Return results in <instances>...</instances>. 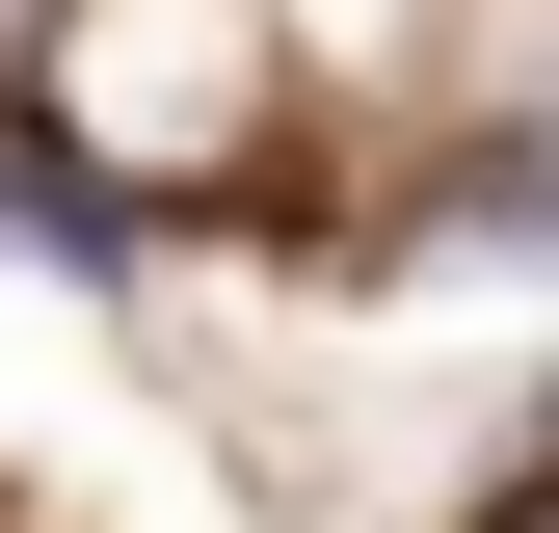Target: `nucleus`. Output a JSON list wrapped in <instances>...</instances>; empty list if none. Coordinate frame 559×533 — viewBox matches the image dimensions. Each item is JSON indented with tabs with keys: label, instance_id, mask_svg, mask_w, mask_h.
<instances>
[{
	"label": "nucleus",
	"instance_id": "7ed1b4c3",
	"mask_svg": "<svg viewBox=\"0 0 559 533\" xmlns=\"http://www.w3.org/2000/svg\"><path fill=\"white\" fill-rule=\"evenodd\" d=\"M53 54H81V0H0V107H27V81H53Z\"/></svg>",
	"mask_w": 559,
	"mask_h": 533
},
{
	"label": "nucleus",
	"instance_id": "f257e3e1",
	"mask_svg": "<svg viewBox=\"0 0 559 533\" xmlns=\"http://www.w3.org/2000/svg\"><path fill=\"white\" fill-rule=\"evenodd\" d=\"M0 240H53V266H133V187H107L53 107H0Z\"/></svg>",
	"mask_w": 559,
	"mask_h": 533
},
{
	"label": "nucleus",
	"instance_id": "f03ea898",
	"mask_svg": "<svg viewBox=\"0 0 559 533\" xmlns=\"http://www.w3.org/2000/svg\"><path fill=\"white\" fill-rule=\"evenodd\" d=\"M427 214H453V240H559V107H533V133H479Z\"/></svg>",
	"mask_w": 559,
	"mask_h": 533
},
{
	"label": "nucleus",
	"instance_id": "20e7f679",
	"mask_svg": "<svg viewBox=\"0 0 559 533\" xmlns=\"http://www.w3.org/2000/svg\"><path fill=\"white\" fill-rule=\"evenodd\" d=\"M479 533H559V453H533V481H507V507H479Z\"/></svg>",
	"mask_w": 559,
	"mask_h": 533
}]
</instances>
